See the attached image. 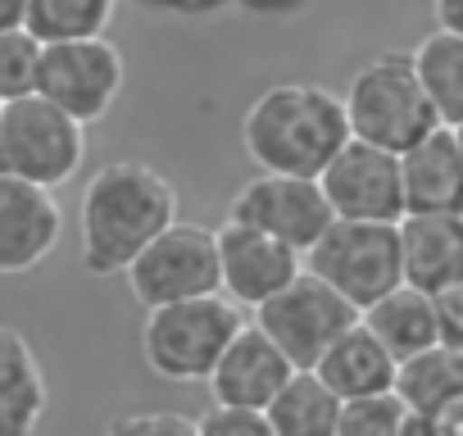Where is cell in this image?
Wrapping results in <instances>:
<instances>
[{"label": "cell", "mask_w": 463, "mask_h": 436, "mask_svg": "<svg viewBox=\"0 0 463 436\" xmlns=\"http://www.w3.org/2000/svg\"><path fill=\"white\" fill-rule=\"evenodd\" d=\"M341 109H345L350 141L386 150V155H404L409 146H418L427 132L440 128L436 109L427 105V96L413 82L404 51H386V55L368 60L350 78Z\"/></svg>", "instance_id": "3"}, {"label": "cell", "mask_w": 463, "mask_h": 436, "mask_svg": "<svg viewBox=\"0 0 463 436\" xmlns=\"http://www.w3.org/2000/svg\"><path fill=\"white\" fill-rule=\"evenodd\" d=\"M336 413H341V400L314 373H291L287 386L264 409V422L273 436H332Z\"/></svg>", "instance_id": "22"}, {"label": "cell", "mask_w": 463, "mask_h": 436, "mask_svg": "<svg viewBox=\"0 0 463 436\" xmlns=\"http://www.w3.org/2000/svg\"><path fill=\"white\" fill-rule=\"evenodd\" d=\"M37 60L42 46L19 28V33H0V105L24 100L37 87Z\"/></svg>", "instance_id": "24"}, {"label": "cell", "mask_w": 463, "mask_h": 436, "mask_svg": "<svg viewBox=\"0 0 463 436\" xmlns=\"http://www.w3.org/2000/svg\"><path fill=\"white\" fill-rule=\"evenodd\" d=\"M359 327H364L395 364H404V359H413V355H422V350L436 346L431 300L418 296V291H409V287H395L391 296H382L377 305H368V309L359 314Z\"/></svg>", "instance_id": "20"}, {"label": "cell", "mask_w": 463, "mask_h": 436, "mask_svg": "<svg viewBox=\"0 0 463 436\" xmlns=\"http://www.w3.org/2000/svg\"><path fill=\"white\" fill-rule=\"evenodd\" d=\"M250 323L278 346V355L296 373H309L323 359V350L359 323V314L300 269V278L291 287H282L273 300H264Z\"/></svg>", "instance_id": "9"}, {"label": "cell", "mask_w": 463, "mask_h": 436, "mask_svg": "<svg viewBox=\"0 0 463 436\" xmlns=\"http://www.w3.org/2000/svg\"><path fill=\"white\" fill-rule=\"evenodd\" d=\"M296 368L278 355V346L246 318V327L232 336V346L218 355L209 382L213 409H241V413H264L273 404V395L287 386Z\"/></svg>", "instance_id": "13"}, {"label": "cell", "mask_w": 463, "mask_h": 436, "mask_svg": "<svg viewBox=\"0 0 463 436\" xmlns=\"http://www.w3.org/2000/svg\"><path fill=\"white\" fill-rule=\"evenodd\" d=\"M431 24H436V33L463 37V0H431Z\"/></svg>", "instance_id": "30"}, {"label": "cell", "mask_w": 463, "mask_h": 436, "mask_svg": "<svg viewBox=\"0 0 463 436\" xmlns=\"http://www.w3.org/2000/svg\"><path fill=\"white\" fill-rule=\"evenodd\" d=\"M177 223V191L146 159H114L91 173L78 200V251L91 278H123L128 264Z\"/></svg>", "instance_id": "1"}, {"label": "cell", "mask_w": 463, "mask_h": 436, "mask_svg": "<svg viewBox=\"0 0 463 436\" xmlns=\"http://www.w3.org/2000/svg\"><path fill=\"white\" fill-rule=\"evenodd\" d=\"M391 395L409 418H463V350L431 346L395 364Z\"/></svg>", "instance_id": "18"}, {"label": "cell", "mask_w": 463, "mask_h": 436, "mask_svg": "<svg viewBox=\"0 0 463 436\" xmlns=\"http://www.w3.org/2000/svg\"><path fill=\"white\" fill-rule=\"evenodd\" d=\"M255 5H300V0H255Z\"/></svg>", "instance_id": "32"}, {"label": "cell", "mask_w": 463, "mask_h": 436, "mask_svg": "<svg viewBox=\"0 0 463 436\" xmlns=\"http://www.w3.org/2000/svg\"><path fill=\"white\" fill-rule=\"evenodd\" d=\"M105 436H195V418L173 413V409H137L109 418Z\"/></svg>", "instance_id": "26"}, {"label": "cell", "mask_w": 463, "mask_h": 436, "mask_svg": "<svg viewBox=\"0 0 463 436\" xmlns=\"http://www.w3.org/2000/svg\"><path fill=\"white\" fill-rule=\"evenodd\" d=\"M409 55L413 82L427 96V105L436 109L440 128H458L463 123V37L454 33H427Z\"/></svg>", "instance_id": "21"}, {"label": "cell", "mask_w": 463, "mask_h": 436, "mask_svg": "<svg viewBox=\"0 0 463 436\" xmlns=\"http://www.w3.org/2000/svg\"><path fill=\"white\" fill-rule=\"evenodd\" d=\"M246 327V314L222 300L200 296L164 309H146L141 323V359L164 382H204L218 364V355Z\"/></svg>", "instance_id": "4"}, {"label": "cell", "mask_w": 463, "mask_h": 436, "mask_svg": "<svg viewBox=\"0 0 463 436\" xmlns=\"http://www.w3.org/2000/svg\"><path fill=\"white\" fill-rule=\"evenodd\" d=\"M400 287L436 296L463 287V218L458 213H404L395 223Z\"/></svg>", "instance_id": "14"}, {"label": "cell", "mask_w": 463, "mask_h": 436, "mask_svg": "<svg viewBox=\"0 0 463 436\" xmlns=\"http://www.w3.org/2000/svg\"><path fill=\"white\" fill-rule=\"evenodd\" d=\"M123 78H128L123 51L109 37H82V42L42 46L33 96H42L64 118L87 128L114 109V100L123 96Z\"/></svg>", "instance_id": "7"}, {"label": "cell", "mask_w": 463, "mask_h": 436, "mask_svg": "<svg viewBox=\"0 0 463 436\" xmlns=\"http://www.w3.org/2000/svg\"><path fill=\"white\" fill-rule=\"evenodd\" d=\"M128 291L146 309L218 296V246L213 232L200 223H168L132 264H128Z\"/></svg>", "instance_id": "8"}, {"label": "cell", "mask_w": 463, "mask_h": 436, "mask_svg": "<svg viewBox=\"0 0 463 436\" xmlns=\"http://www.w3.org/2000/svg\"><path fill=\"white\" fill-rule=\"evenodd\" d=\"M51 404L46 368L33 350V341L0 323V436H37Z\"/></svg>", "instance_id": "17"}, {"label": "cell", "mask_w": 463, "mask_h": 436, "mask_svg": "<svg viewBox=\"0 0 463 436\" xmlns=\"http://www.w3.org/2000/svg\"><path fill=\"white\" fill-rule=\"evenodd\" d=\"M400 427H404L400 400L395 395H368V400L341 404L332 436H400Z\"/></svg>", "instance_id": "25"}, {"label": "cell", "mask_w": 463, "mask_h": 436, "mask_svg": "<svg viewBox=\"0 0 463 436\" xmlns=\"http://www.w3.org/2000/svg\"><path fill=\"white\" fill-rule=\"evenodd\" d=\"M246 155L260 164V173L273 177H309L332 164V155L350 141L341 96L318 82H278L241 118Z\"/></svg>", "instance_id": "2"}, {"label": "cell", "mask_w": 463, "mask_h": 436, "mask_svg": "<svg viewBox=\"0 0 463 436\" xmlns=\"http://www.w3.org/2000/svg\"><path fill=\"white\" fill-rule=\"evenodd\" d=\"M218 246V296L232 300L241 314L260 309L264 300H273L282 287H291L300 278V255L250 232L237 223H222L213 232Z\"/></svg>", "instance_id": "12"}, {"label": "cell", "mask_w": 463, "mask_h": 436, "mask_svg": "<svg viewBox=\"0 0 463 436\" xmlns=\"http://www.w3.org/2000/svg\"><path fill=\"white\" fill-rule=\"evenodd\" d=\"M431 300V323H436V346L445 350H463V314H458V300H463V287H445Z\"/></svg>", "instance_id": "28"}, {"label": "cell", "mask_w": 463, "mask_h": 436, "mask_svg": "<svg viewBox=\"0 0 463 436\" xmlns=\"http://www.w3.org/2000/svg\"><path fill=\"white\" fill-rule=\"evenodd\" d=\"M300 269L318 278L332 296H341L354 314L377 305L400 287V246L386 223H345L332 218L327 232L305 251Z\"/></svg>", "instance_id": "5"}, {"label": "cell", "mask_w": 463, "mask_h": 436, "mask_svg": "<svg viewBox=\"0 0 463 436\" xmlns=\"http://www.w3.org/2000/svg\"><path fill=\"white\" fill-rule=\"evenodd\" d=\"M318 191H323L332 218H345V223H386V228H395L404 218L395 155L359 146V141H345L332 155V164L318 173Z\"/></svg>", "instance_id": "11"}, {"label": "cell", "mask_w": 463, "mask_h": 436, "mask_svg": "<svg viewBox=\"0 0 463 436\" xmlns=\"http://www.w3.org/2000/svg\"><path fill=\"white\" fill-rule=\"evenodd\" d=\"M82 159H87V128L64 118L42 96L0 105V177L55 191L82 168Z\"/></svg>", "instance_id": "6"}, {"label": "cell", "mask_w": 463, "mask_h": 436, "mask_svg": "<svg viewBox=\"0 0 463 436\" xmlns=\"http://www.w3.org/2000/svg\"><path fill=\"white\" fill-rule=\"evenodd\" d=\"M463 431V418H409L404 413V427L400 436H458Z\"/></svg>", "instance_id": "29"}, {"label": "cell", "mask_w": 463, "mask_h": 436, "mask_svg": "<svg viewBox=\"0 0 463 436\" xmlns=\"http://www.w3.org/2000/svg\"><path fill=\"white\" fill-rule=\"evenodd\" d=\"M400 164V195L404 213H458L463 209V146L458 128H436L404 155Z\"/></svg>", "instance_id": "16"}, {"label": "cell", "mask_w": 463, "mask_h": 436, "mask_svg": "<svg viewBox=\"0 0 463 436\" xmlns=\"http://www.w3.org/2000/svg\"><path fill=\"white\" fill-rule=\"evenodd\" d=\"M227 223L250 228L287 251H296L305 260V251L327 232L332 209L318 191V182L309 177H273L260 173L255 182H246L227 204Z\"/></svg>", "instance_id": "10"}, {"label": "cell", "mask_w": 463, "mask_h": 436, "mask_svg": "<svg viewBox=\"0 0 463 436\" xmlns=\"http://www.w3.org/2000/svg\"><path fill=\"white\" fill-rule=\"evenodd\" d=\"M64 213L51 191L0 177V273H28L60 246Z\"/></svg>", "instance_id": "15"}, {"label": "cell", "mask_w": 463, "mask_h": 436, "mask_svg": "<svg viewBox=\"0 0 463 436\" xmlns=\"http://www.w3.org/2000/svg\"><path fill=\"white\" fill-rule=\"evenodd\" d=\"M195 436H273L264 413H241V409H209L195 418Z\"/></svg>", "instance_id": "27"}, {"label": "cell", "mask_w": 463, "mask_h": 436, "mask_svg": "<svg viewBox=\"0 0 463 436\" xmlns=\"http://www.w3.org/2000/svg\"><path fill=\"white\" fill-rule=\"evenodd\" d=\"M114 10H118V0H28L24 33H28L37 46L105 37Z\"/></svg>", "instance_id": "23"}, {"label": "cell", "mask_w": 463, "mask_h": 436, "mask_svg": "<svg viewBox=\"0 0 463 436\" xmlns=\"http://www.w3.org/2000/svg\"><path fill=\"white\" fill-rule=\"evenodd\" d=\"M28 14V0H0V33H19Z\"/></svg>", "instance_id": "31"}, {"label": "cell", "mask_w": 463, "mask_h": 436, "mask_svg": "<svg viewBox=\"0 0 463 436\" xmlns=\"http://www.w3.org/2000/svg\"><path fill=\"white\" fill-rule=\"evenodd\" d=\"M341 404L350 400H368V395H391V382H395V359L354 323L345 336H336L323 359L309 368Z\"/></svg>", "instance_id": "19"}]
</instances>
